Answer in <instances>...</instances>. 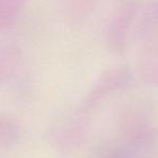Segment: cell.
Returning a JSON list of instances; mask_svg holds the SVG:
<instances>
[]
</instances>
